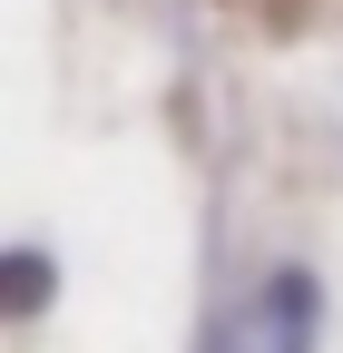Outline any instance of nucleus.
Instances as JSON below:
<instances>
[{
    "label": "nucleus",
    "mask_w": 343,
    "mask_h": 353,
    "mask_svg": "<svg viewBox=\"0 0 343 353\" xmlns=\"http://www.w3.org/2000/svg\"><path fill=\"white\" fill-rule=\"evenodd\" d=\"M314 324H324V294H314V275L275 265V275H265V285L236 304L226 353H314Z\"/></svg>",
    "instance_id": "obj_1"
},
{
    "label": "nucleus",
    "mask_w": 343,
    "mask_h": 353,
    "mask_svg": "<svg viewBox=\"0 0 343 353\" xmlns=\"http://www.w3.org/2000/svg\"><path fill=\"white\" fill-rule=\"evenodd\" d=\"M39 294H50V265H39V255H10V304H20V314H30V304Z\"/></svg>",
    "instance_id": "obj_2"
}]
</instances>
